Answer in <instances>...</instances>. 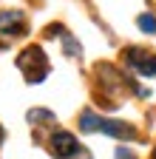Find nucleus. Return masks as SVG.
<instances>
[{"label": "nucleus", "mask_w": 156, "mask_h": 159, "mask_svg": "<svg viewBox=\"0 0 156 159\" xmlns=\"http://www.w3.org/2000/svg\"><path fill=\"white\" fill-rule=\"evenodd\" d=\"M17 68L26 74L29 83H43L46 74H48V60H46V54L37 46H31V48H26L20 57H17Z\"/></svg>", "instance_id": "f257e3e1"}, {"label": "nucleus", "mask_w": 156, "mask_h": 159, "mask_svg": "<svg viewBox=\"0 0 156 159\" xmlns=\"http://www.w3.org/2000/svg\"><path fill=\"white\" fill-rule=\"evenodd\" d=\"M77 151H80V142H77L74 134L57 131V134L51 136V153H54L57 159H68V156H74Z\"/></svg>", "instance_id": "f03ea898"}, {"label": "nucleus", "mask_w": 156, "mask_h": 159, "mask_svg": "<svg viewBox=\"0 0 156 159\" xmlns=\"http://www.w3.org/2000/svg\"><path fill=\"white\" fill-rule=\"evenodd\" d=\"M125 57L131 60V66H136V71L145 74V77H153L156 74V57L150 51H142V48H128Z\"/></svg>", "instance_id": "7ed1b4c3"}, {"label": "nucleus", "mask_w": 156, "mask_h": 159, "mask_svg": "<svg viewBox=\"0 0 156 159\" xmlns=\"http://www.w3.org/2000/svg\"><path fill=\"white\" fill-rule=\"evenodd\" d=\"M23 11H0V34H20Z\"/></svg>", "instance_id": "20e7f679"}, {"label": "nucleus", "mask_w": 156, "mask_h": 159, "mask_svg": "<svg viewBox=\"0 0 156 159\" xmlns=\"http://www.w3.org/2000/svg\"><path fill=\"white\" fill-rule=\"evenodd\" d=\"M100 131L108 134V136H116V139H133V128L125 125V122H116V119H102L100 122Z\"/></svg>", "instance_id": "39448f33"}, {"label": "nucleus", "mask_w": 156, "mask_h": 159, "mask_svg": "<svg viewBox=\"0 0 156 159\" xmlns=\"http://www.w3.org/2000/svg\"><path fill=\"white\" fill-rule=\"evenodd\" d=\"M100 122H102V119H100V116H94L91 111H85V114L80 116V125H82V131H100Z\"/></svg>", "instance_id": "423d86ee"}, {"label": "nucleus", "mask_w": 156, "mask_h": 159, "mask_svg": "<svg viewBox=\"0 0 156 159\" xmlns=\"http://www.w3.org/2000/svg\"><path fill=\"white\" fill-rule=\"evenodd\" d=\"M136 23H139V29H142V31H148V34H156V17H150V14H142L139 20H136Z\"/></svg>", "instance_id": "0eeeda50"}, {"label": "nucleus", "mask_w": 156, "mask_h": 159, "mask_svg": "<svg viewBox=\"0 0 156 159\" xmlns=\"http://www.w3.org/2000/svg\"><path fill=\"white\" fill-rule=\"evenodd\" d=\"M37 119H54L51 111H29V122H37Z\"/></svg>", "instance_id": "6e6552de"}, {"label": "nucleus", "mask_w": 156, "mask_h": 159, "mask_svg": "<svg viewBox=\"0 0 156 159\" xmlns=\"http://www.w3.org/2000/svg\"><path fill=\"white\" fill-rule=\"evenodd\" d=\"M116 159H133V153L125 151V148H119V151H116Z\"/></svg>", "instance_id": "1a4fd4ad"}, {"label": "nucleus", "mask_w": 156, "mask_h": 159, "mask_svg": "<svg viewBox=\"0 0 156 159\" xmlns=\"http://www.w3.org/2000/svg\"><path fill=\"white\" fill-rule=\"evenodd\" d=\"M153 159H156V151H153Z\"/></svg>", "instance_id": "9d476101"}]
</instances>
